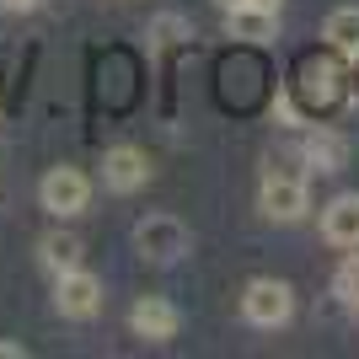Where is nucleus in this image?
<instances>
[{
  "mask_svg": "<svg viewBox=\"0 0 359 359\" xmlns=\"http://www.w3.org/2000/svg\"><path fill=\"white\" fill-rule=\"evenodd\" d=\"M332 295L344 300L348 311H359V247L338 263V269H332Z\"/></svg>",
  "mask_w": 359,
  "mask_h": 359,
  "instance_id": "nucleus-14",
  "label": "nucleus"
},
{
  "mask_svg": "<svg viewBox=\"0 0 359 359\" xmlns=\"http://www.w3.org/2000/svg\"><path fill=\"white\" fill-rule=\"evenodd\" d=\"M38 204H43L54 220H70L91 204V177L81 166H48L43 182H38Z\"/></svg>",
  "mask_w": 359,
  "mask_h": 359,
  "instance_id": "nucleus-2",
  "label": "nucleus"
},
{
  "mask_svg": "<svg viewBox=\"0 0 359 359\" xmlns=\"http://www.w3.org/2000/svg\"><path fill=\"white\" fill-rule=\"evenodd\" d=\"M225 32L241 38V43H269L279 32V11H263V6H225Z\"/></svg>",
  "mask_w": 359,
  "mask_h": 359,
  "instance_id": "nucleus-10",
  "label": "nucleus"
},
{
  "mask_svg": "<svg viewBox=\"0 0 359 359\" xmlns=\"http://www.w3.org/2000/svg\"><path fill=\"white\" fill-rule=\"evenodd\" d=\"M322 236L332 247H344V252L359 247V194H338L322 204Z\"/></svg>",
  "mask_w": 359,
  "mask_h": 359,
  "instance_id": "nucleus-8",
  "label": "nucleus"
},
{
  "mask_svg": "<svg viewBox=\"0 0 359 359\" xmlns=\"http://www.w3.org/2000/svg\"><path fill=\"white\" fill-rule=\"evenodd\" d=\"M241 316L263 332L285 327L290 316H295V290H290L285 279H252V285L241 290Z\"/></svg>",
  "mask_w": 359,
  "mask_h": 359,
  "instance_id": "nucleus-3",
  "label": "nucleus"
},
{
  "mask_svg": "<svg viewBox=\"0 0 359 359\" xmlns=\"http://www.w3.org/2000/svg\"><path fill=\"white\" fill-rule=\"evenodd\" d=\"M220 6H247V0H220Z\"/></svg>",
  "mask_w": 359,
  "mask_h": 359,
  "instance_id": "nucleus-18",
  "label": "nucleus"
},
{
  "mask_svg": "<svg viewBox=\"0 0 359 359\" xmlns=\"http://www.w3.org/2000/svg\"><path fill=\"white\" fill-rule=\"evenodd\" d=\"M22 354H27L22 344H0V359H22Z\"/></svg>",
  "mask_w": 359,
  "mask_h": 359,
  "instance_id": "nucleus-17",
  "label": "nucleus"
},
{
  "mask_svg": "<svg viewBox=\"0 0 359 359\" xmlns=\"http://www.w3.org/2000/svg\"><path fill=\"white\" fill-rule=\"evenodd\" d=\"M306 81H311L316 102H332V97H338V86H332V81H338V70H332V65H306Z\"/></svg>",
  "mask_w": 359,
  "mask_h": 359,
  "instance_id": "nucleus-15",
  "label": "nucleus"
},
{
  "mask_svg": "<svg viewBox=\"0 0 359 359\" xmlns=\"http://www.w3.org/2000/svg\"><path fill=\"white\" fill-rule=\"evenodd\" d=\"M257 210L269 215V220H279V225L306 220V210H311L306 177H290V172H269V177H263V188H257Z\"/></svg>",
  "mask_w": 359,
  "mask_h": 359,
  "instance_id": "nucleus-5",
  "label": "nucleus"
},
{
  "mask_svg": "<svg viewBox=\"0 0 359 359\" xmlns=\"http://www.w3.org/2000/svg\"><path fill=\"white\" fill-rule=\"evenodd\" d=\"M145 182H150L145 150H135V145H113V150H102V188H107V194H140Z\"/></svg>",
  "mask_w": 359,
  "mask_h": 359,
  "instance_id": "nucleus-6",
  "label": "nucleus"
},
{
  "mask_svg": "<svg viewBox=\"0 0 359 359\" xmlns=\"http://www.w3.org/2000/svg\"><path fill=\"white\" fill-rule=\"evenodd\" d=\"M81 257H86V241L70 236V231H48V236L38 241V263H43L48 273H70V269H81Z\"/></svg>",
  "mask_w": 359,
  "mask_h": 359,
  "instance_id": "nucleus-12",
  "label": "nucleus"
},
{
  "mask_svg": "<svg viewBox=\"0 0 359 359\" xmlns=\"http://www.w3.org/2000/svg\"><path fill=\"white\" fill-rule=\"evenodd\" d=\"M322 38H327V48L338 54V60L359 65V6H338V11H327Z\"/></svg>",
  "mask_w": 359,
  "mask_h": 359,
  "instance_id": "nucleus-11",
  "label": "nucleus"
},
{
  "mask_svg": "<svg viewBox=\"0 0 359 359\" xmlns=\"http://www.w3.org/2000/svg\"><path fill=\"white\" fill-rule=\"evenodd\" d=\"M300 161L311 166V172H322V177H338L348 166V140L332 135V129H311V135L300 140Z\"/></svg>",
  "mask_w": 359,
  "mask_h": 359,
  "instance_id": "nucleus-9",
  "label": "nucleus"
},
{
  "mask_svg": "<svg viewBox=\"0 0 359 359\" xmlns=\"http://www.w3.org/2000/svg\"><path fill=\"white\" fill-rule=\"evenodd\" d=\"M129 327H135V338H145V344H172L177 327H182V311L172 300H161V295H145V300H135Z\"/></svg>",
  "mask_w": 359,
  "mask_h": 359,
  "instance_id": "nucleus-7",
  "label": "nucleus"
},
{
  "mask_svg": "<svg viewBox=\"0 0 359 359\" xmlns=\"http://www.w3.org/2000/svg\"><path fill=\"white\" fill-rule=\"evenodd\" d=\"M188 247H194V236H188V225L177 220V215H145V220L135 225V252L145 257V263H156V269H172V263H182L188 257Z\"/></svg>",
  "mask_w": 359,
  "mask_h": 359,
  "instance_id": "nucleus-1",
  "label": "nucleus"
},
{
  "mask_svg": "<svg viewBox=\"0 0 359 359\" xmlns=\"http://www.w3.org/2000/svg\"><path fill=\"white\" fill-rule=\"evenodd\" d=\"M354 316H359V311H354Z\"/></svg>",
  "mask_w": 359,
  "mask_h": 359,
  "instance_id": "nucleus-19",
  "label": "nucleus"
},
{
  "mask_svg": "<svg viewBox=\"0 0 359 359\" xmlns=\"http://www.w3.org/2000/svg\"><path fill=\"white\" fill-rule=\"evenodd\" d=\"M102 279L91 269H70V273H54V311L65 322H91V316L102 311Z\"/></svg>",
  "mask_w": 359,
  "mask_h": 359,
  "instance_id": "nucleus-4",
  "label": "nucleus"
},
{
  "mask_svg": "<svg viewBox=\"0 0 359 359\" xmlns=\"http://www.w3.org/2000/svg\"><path fill=\"white\" fill-rule=\"evenodd\" d=\"M182 38H194V22H188V16L161 11L150 22V48H172V43H182Z\"/></svg>",
  "mask_w": 359,
  "mask_h": 359,
  "instance_id": "nucleus-13",
  "label": "nucleus"
},
{
  "mask_svg": "<svg viewBox=\"0 0 359 359\" xmlns=\"http://www.w3.org/2000/svg\"><path fill=\"white\" fill-rule=\"evenodd\" d=\"M43 0H0V11H38Z\"/></svg>",
  "mask_w": 359,
  "mask_h": 359,
  "instance_id": "nucleus-16",
  "label": "nucleus"
}]
</instances>
